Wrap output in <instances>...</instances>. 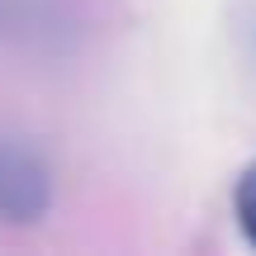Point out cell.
I'll use <instances>...</instances> for the list:
<instances>
[{"mask_svg":"<svg viewBox=\"0 0 256 256\" xmlns=\"http://www.w3.org/2000/svg\"><path fill=\"white\" fill-rule=\"evenodd\" d=\"M52 209V166L28 142H0V223H28L48 218Z\"/></svg>","mask_w":256,"mask_h":256,"instance_id":"obj_1","label":"cell"},{"mask_svg":"<svg viewBox=\"0 0 256 256\" xmlns=\"http://www.w3.org/2000/svg\"><path fill=\"white\" fill-rule=\"evenodd\" d=\"M232 214H238L242 238L256 247V162L238 176V190H232Z\"/></svg>","mask_w":256,"mask_h":256,"instance_id":"obj_2","label":"cell"}]
</instances>
